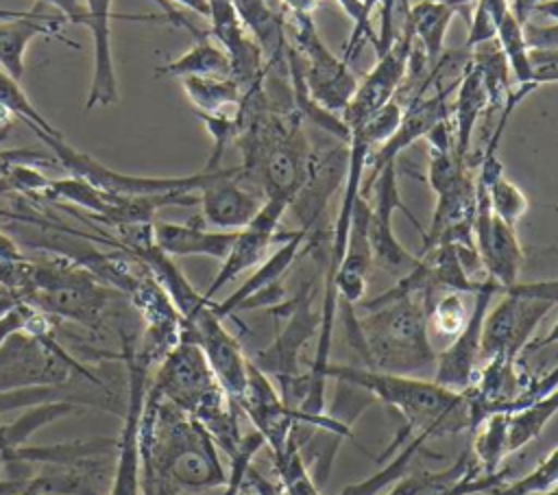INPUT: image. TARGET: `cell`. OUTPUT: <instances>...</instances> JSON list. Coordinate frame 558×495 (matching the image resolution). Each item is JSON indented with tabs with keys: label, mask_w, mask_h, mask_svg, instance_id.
Segmentation results:
<instances>
[{
	"label": "cell",
	"mask_w": 558,
	"mask_h": 495,
	"mask_svg": "<svg viewBox=\"0 0 558 495\" xmlns=\"http://www.w3.org/2000/svg\"><path fill=\"white\" fill-rule=\"evenodd\" d=\"M137 440L144 495L209 491L229 482L211 434L148 386Z\"/></svg>",
	"instance_id": "obj_1"
},
{
	"label": "cell",
	"mask_w": 558,
	"mask_h": 495,
	"mask_svg": "<svg viewBox=\"0 0 558 495\" xmlns=\"http://www.w3.org/2000/svg\"><path fill=\"white\" fill-rule=\"evenodd\" d=\"M351 307L344 312L347 336L368 369L414 377L436 369L438 351L429 342L427 307L421 297L388 301L368 310L364 318L353 316Z\"/></svg>",
	"instance_id": "obj_2"
},
{
	"label": "cell",
	"mask_w": 558,
	"mask_h": 495,
	"mask_svg": "<svg viewBox=\"0 0 558 495\" xmlns=\"http://www.w3.org/2000/svg\"><path fill=\"white\" fill-rule=\"evenodd\" d=\"M323 377L360 388L397 410L414 434L445 436L469 430V408L462 393L449 390L434 379L384 373L368 366L327 364Z\"/></svg>",
	"instance_id": "obj_3"
},
{
	"label": "cell",
	"mask_w": 558,
	"mask_h": 495,
	"mask_svg": "<svg viewBox=\"0 0 558 495\" xmlns=\"http://www.w3.org/2000/svg\"><path fill=\"white\" fill-rule=\"evenodd\" d=\"M113 290L89 268L68 257L33 262V275L20 301L46 316L74 321L96 331L111 303Z\"/></svg>",
	"instance_id": "obj_4"
},
{
	"label": "cell",
	"mask_w": 558,
	"mask_h": 495,
	"mask_svg": "<svg viewBox=\"0 0 558 495\" xmlns=\"http://www.w3.org/2000/svg\"><path fill=\"white\" fill-rule=\"evenodd\" d=\"M35 135L52 150L54 161H59L70 177H76L92 188L116 194V196H153V194H198L201 188L211 179L214 170H203L190 177H133L116 172L94 157L76 150L65 144L61 133H46L41 129H33Z\"/></svg>",
	"instance_id": "obj_5"
},
{
	"label": "cell",
	"mask_w": 558,
	"mask_h": 495,
	"mask_svg": "<svg viewBox=\"0 0 558 495\" xmlns=\"http://www.w3.org/2000/svg\"><path fill=\"white\" fill-rule=\"evenodd\" d=\"M312 299L314 279L305 281L299 294L288 303L286 327L277 334L275 342L251 360L264 375H275L279 379L281 397L296 410L305 399L310 384V375H299V351L320 327V312L312 310Z\"/></svg>",
	"instance_id": "obj_6"
},
{
	"label": "cell",
	"mask_w": 558,
	"mask_h": 495,
	"mask_svg": "<svg viewBox=\"0 0 558 495\" xmlns=\"http://www.w3.org/2000/svg\"><path fill=\"white\" fill-rule=\"evenodd\" d=\"M292 50L299 57L305 89L325 111L340 116L357 89V79L349 63L336 57L318 37L312 15H290Z\"/></svg>",
	"instance_id": "obj_7"
},
{
	"label": "cell",
	"mask_w": 558,
	"mask_h": 495,
	"mask_svg": "<svg viewBox=\"0 0 558 495\" xmlns=\"http://www.w3.org/2000/svg\"><path fill=\"white\" fill-rule=\"evenodd\" d=\"M501 301L488 307L482 327V364L493 358L519 360L532 342V334L551 312L554 303L523 292L517 283L504 288Z\"/></svg>",
	"instance_id": "obj_8"
},
{
	"label": "cell",
	"mask_w": 558,
	"mask_h": 495,
	"mask_svg": "<svg viewBox=\"0 0 558 495\" xmlns=\"http://www.w3.org/2000/svg\"><path fill=\"white\" fill-rule=\"evenodd\" d=\"M362 196H366L371 203L368 238L373 249V264L399 277L405 275L418 262V257L410 255L403 249V244L397 240L392 231L395 209H401L405 216H410V220L421 233H423V227L414 218V214L401 203L399 185H397V161H388L377 172H373L368 181L362 183Z\"/></svg>",
	"instance_id": "obj_9"
},
{
	"label": "cell",
	"mask_w": 558,
	"mask_h": 495,
	"mask_svg": "<svg viewBox=\"0 0 558 495\" xmlns=\"http://www.w3.org/2000/svg\"><path fill=\"white\" fill-rule=\"evenodd\" d=\"M122 358L126 364V403L122 432L118 436L113 473L109 480L107 495H144L142 493V475H140V416L144 408L146 386H148V369L150 364L140 358L137 349L131 340L124 342Z\"/></svg>",
	"instance_id": "obj_10"
},
{
	"label": "cell",
	"mask_w": 558,
	"mask_h": 495,
	"mask_svg": "<svg viewBox=\"0 0 558 495\" xmlns=\"http://www.w3.org/2000/svg\"><path fill=\"white\" fill-rule=\"evenodd\" d=\"M181 340H190L201 347L220 386L238 403L248 386V358L244 355L238 338L214 312V301L198 310L190 321H183Z\"/></svg>",
	"instance_id": "obj_11"
},
{
	"label": "cell",
	"mask_w": 558,
	"mask_h": 495,
	"mask_svg": "<svg viewBox=\"0 0 558 495\" xmlns=\"http://www.w3.org/2000/svg\"><path fill=\"white\" fill-rule=\"evenodd\" d=\"M501 288L484 277L480 288L473 292V307L469 314L466 325L462 331L436 355V369H434V382L462 393L469 388L482 366V327L484 316L490 307V301L495 294H499Z\"/></svg>",
	"instance_id": "obj_12"
},
{
	"label": "cell",
	"mask_w": 558,
	"mask_h": 495,
	"mask_svg": "<svg viewBox=\"0 0 558 495\" xmlns=\"http://www.w3.org/2000/svg\"><path fill=\"white\" fill-rule=\"evenodd\" d=\"M475 218H473V244L482 262V270L501 290L519 281L523 266V249L512 225L497 218L490 209L486 188L475 179Z\"/></svg>",
	"instance_id": "obj_13"
},
{
	"label": "cell",
	"mask_w": 558,
	"mask_h": 495,
	"mask_svg": "<svg viewBox=\"0 0 558 495\" xmlns=\"http://www.w3.org/2000/svg\"><path fill=\"white\" fill-rule=\"evenodd\" d=\"M238 408L251 419L255 432L264 438V445L270 447L272 458L281 456L288 447L296 423L316 425L310 416L301 410L286 403L281 393L275 390L268 375H264L251 360H248V386L244 397L238 401Z\"/></svg>",
	"instance_id": "obj_14"
},
{
	"label": "cell",
	"mask_w": 558,
	"mask_h": 495,
	"mask_svg": "<svg viewBox=\"0 0 558 495\" xmlns=\"http://www.w3.org/2000/svg\"><path fill=\"white\" fill-rule=\"evenodd\" d=\"M412 50V31H408L401 39H397L386 52L379 55L375 68L357 83L353 98L347 109L340 113V120L351 131L360 129L377 109L390 102L408 74V61Z\"/></svg>",
	"instance_id": "obj_15"
},
{
	"label": "cell",
	"mask_w": 558,
	"mask_h": 495,
	"mask_svg": "<svg viewBox=\"0 0 558 495\" xmlns=\"http://www.w3.org/2000/svg\"><path fill=\"white\" fill-rule=\"evenodd\" d=\"M288 209H290V205L283 201H277V198L264 201V205L259 207L255 218L244 229L238 231L233 246H231L229 255L222 259L218 275L214 277L209 288L203 292V297L207 301H211L216 297V292L222 290L227 283H231L238 275H242L248 268L259 266L268 257L270 244L286 236V233H277V227Z\"/></svg>",
	"instance_id": "obj_16"
},
{
	"label": "cell",
	"mask_w": 558,
	"mask_h": 495,
	"mask_svg": "<svg viewBox=\"0 0 558 495\" xmlns=\"http://www.w3.org/2000/svg\"><path fill=\"white\" fill-rule=\"evenodd\" d=\"M347 164H349V144L344 148L336 146L320 155L312 153L310 157L305 181L290 203V209L301 222V231L307 236L310 244L320 233V220L331 196L344 183Z\"/></svg>",
	"instance_id": "obj_17"
},
{
	"label": "cell",
	"mask_w": 558,
	"mask_h": 495,
	"mask_svg": "<svg viewBox=\"0 0 558 495\" xmlns=\"http://www.w3.org/2000/svg\"><path fill=\"white\" fill-rule=\"evenodd\" d=\"M198 205L205 225L218 231H240L255 218L264 196L242 183L240 166H233L214 170L198 192Z\"/></svg>",
	"instance_id": "obj_18"
},
{
	"label": "cell",
	"mask_w": 558,
	"mask_h": 495,
	"mask_svg": "<svg viewBox=\"0 0 558 495\" xmlns=\"http://www.w3.org/2000/svg\"><path fill=\"white\" fill-rule=\"evenodd\" d=\"M305 242H307V236L301 229L288 233L281 240L279 249L272 255H268L233 294H229L220 303H214V312L220 318H227L240 310L277 305L283 294L281 277L292 266V262L296 259V255Z\"/></svg>",
	"instance_id": "obj_19"
},
{
	"label": "cell",
	"mask_w": 558,
	"mask_h": 495,
	"mask_svg": "<svg viewBox=\"0 0 558 495\" xmlns=\"http://www.w3.org/2000/svg\"><path fill=\"white\" fill-rule=\"evenodd\" d=\"M111 4L113 0H85V17L83 24L92 31L94 37V74L92 87L87 94L85 109L109 107L118 102V76L111 55Z\"/></svg>",
	"instance_id": "obj_20"
},
{
	"label": "cell",
	"mask_w": 558,
	"mask_h": 495,
	"mask_svg": "<svg viewBox=\"0 0 558 495\" xmlns=\"http://www.w3.org/2000/svg\"><path fill=\"white\" fill-rule=\"evenodd\" d=\"M449 92L451 89L427 92V94L410 100L403 107V118H401L397 131L377 148L375 157H366V166H371V174L377 172L384 164L397 161L399 155L410 144L425 137L440 120H445L449 116V107H447Z\"/></svg>",
	"instance_id": "obj_21"
},
{
	"label": "cell",
	"mask_w": 558,
	"mask_h": 495,
	"mask_svg": "<svg viewBox=\"0 0 558 495\" xmlns=\"http://www.w3.org/2000/svg\"><path fill=\"white\" fill-rule=\"evenodd\" d=\"M41 4L44 2L20 17L0 22V68L7 70L15 81H20L24 74V55L35 37L54 35L57 39L76 46L59 35V26L65 22V17L59 11H41Z\"/></svg>",
	"instance_id": "obj_22"
},
{
	"label": "cell",
	"mask_w": 558,
	"mask_h": 495,
	"mask_svg": "<svg viewBox=\"0 0 558 495\" xmlns=\"http://www.w3.org/2000/svg\"><path fill=\"white\" fill-rule=\"evenodd\" d=\"M155 244L170 257L185 255H207L225 259L233 246L238 231L205 229L203 218L190 222H153Z\"/></svg>",
	"instance_id": "obj_23"
},
{
	"label": "cell",
	"mask_w": 558,
	"mask_h": 495,
	"mask_svg": "<svg viewBox=\"0 0 558 495\" xmlns=\"http://www.w3.org/2000/svg\"><path fill=\"white\" fill-rule=\"evenodd\" d=\"M244 31L255 39L266 65H279L288 57L286 15L266 0H233Z\"/></svg>",
	"instance_id": "obj_24"
},
{
	"label": "cell",
	"mask_w": 558,
	"mask_h": 495,
	"mask_svg": "<svg viewBox=\"0 0 558 495\" xmlns=\"http://www.w3.org/2000/svg\"><path fill=\"white\" fill-rule=\"evenodd\" d=\"M488 109H490V94H488L484 74L471 59L466 72L462 74V79L458 83V96H456V105H453V113H451L456 153L460 159L466 161L477 120Z\"/></svg>",
	"instance_id": "obj_25"
},
{
	"label": "cell",
	"mask_w": 558,
	"mask_h": 495,
	"mask_svg": "<svg viewBox=\"0 0 558 495\" xmlns=\"http://www.w3.org/2000/svg\"><path fill=\"white\" fill-rule=\"evenodd\" d=\"M453 9L434 0H421L410 7V31L414 44L425 52L434 70L445 52V35L453 20Z\"/></svg>",
	"instance_id": "obj_26"
},
{
	"label": "cell",
	"mask_w": 558,
	"mask_h": 495,
	"mask_svg": "<svg viewBox=\"0 0 558 495\" xmlns=\"http://www.w3.org/2000/svg\"><path fill=\"white\" fill-rule=\"evenodd\" d=\"M231 74V61L227 50L211 41V33L196 39V44L177 57L174 61L157 68L155 76H229Z\"/></svg>",
	"instance_id": "obj_27"
},
{
	"label": "cell",
	"mask_w": 558,
	"mask_h": 495,
	"mask_svg": "<svg viewBox=\"0 0 558 495\" xmlns=\"http://www.w3.org/2000/svg\"><path fill=\"white\" fill-rule=\"evenodd\" d=\"M183 92L198 113H220L238 107L244 89L231 76H183Z\"/></svg>",
	"instance_id": "obj_28"
},
{
	"label": "cell",
	"mask_w": 558,
	"mask_h": 495,
	"mask_svg": "<svg viewBox=\"0 0 558 495\" xmlns=\"http://www.w3.org/2000/svg\"><path fill=\"white\" fill-rule=\"evenodd\" d=\"M523 24L525 22L510 9L497 26L495 41H497L499 50L504 52L506 63L510 68V74L517 79V85H534L532 83V65H530V50L532 48L527 46Z\"/></svg>",
	"instance_id": "obj_29"
},
{
	"label": "cell",
	"mask_w": 558,
	"mask_h": 495,
	"mask_svg": "<svg viewBox=\"0 0 558 495\" xmlns=\"http://www.w3.org/2000/svg\"><path fill=\"white\" fill-rule=\"evenodd\" d=\"M508 416L506 412L493 414L473 432V454L482 475H495L508 454Z\"/></svg>",
	"instance_id": "obj_30"
},
{
	"label": "cell",
	"mask_w": 558,
	"mask_h": 495,
	"mask_svg": "<svg viewBox=\"0 0 558 495\" xmlns=\"http://www.w3.org/2000/svg\"><path fill=\"white\" fill-rule=\"evenodd\" d=\"M477 179V177H475ZM480 181V179H477ZM486 192H488V201H490V209L497 218H501L504 222L508 225H517L525 214H527V207H530V201L527 196L523 194V190L512 183L504 172L499 177H495L493 181L484 183L480 181Z\"/></svg>",
	"instance_id": "obj_31"
},
{
	"label": "cell",
	"mask_w": 558,
	"mask_h": 495,
	"mask_svg": "<svg viewBox=\"0 0 558 495\" xmlns=\"http://www.w3.org/2000/svg\"><path fill=\"white\" fill-rule=\"evenodd\" d=\"M554 491H558V447L543 458L534 471L497 486L490 495H547Z\"/></svg>",
	"instance_id": "obj_32"
},
{
	"label": "cell",
	"mask_w": 558,
	"mask_h": 495,
	"mask_svg": "<svg viewBox=\"0 0 558 495\" xmlns=\"http://www.w3.org/2000/svg\"><path fill=\"white\" fill-rule=\"evenodd\" d=\"M469 314H471V310L466 312L462 292H447L438 301H432V305L427 310V323L440 336L449 338V342H451L466 325Z\"/></svg>",
	"instance_id": "obj_33"
},
{
	"label": "cell",
	"mask_w": 558,
	"mask_h": 495,
	"mask_svg": "<svg viewBox=\"0 0 558 495\" xmlns=\"http://www.w3.org/2000/svg\"><path fill=\"white\" fill-rule=\"evenodd\" d=\"M0 105L13 111L17 118H22L31 129H41L46 133H59L28 100L24 89L20 87V81H15L7 70L0 68Z\"/></svg>",
	"instance_id": "obj_34"
},
{
	"label": "cell",
	"mask_w": 558,
	"mask_h": 495,
	"mask_svg": "<svg viewBox=\"0 0 558 495\" xmlns=\"http://www.w3.org/2000/svg\"><path fill=\"white\" fill-rule=\"evenodd\" d=\"M475 11L471 17V28L466 37V48H477L482 44H488L497 35V26L501 17L512 9L508 0H475Z\"/></svg>",
	"instance_id": "obj_35"
},
{
	"label": "cell",
	"mask_w": 558,
	"mask_h": 495,
	"mask_svg": "<svg viewBox=\"0 0 558 495\" xmlns=\"http://www.w3.org/2000/svg\"><path fill=\"white\" fill-rule=\"evenodd\" d=\"M401 118H403V105L392 98L381 109H377L360 129L351 133H360L371 146H381L397 131Z\"/></svg>",
	"instance_id": "obj_36"
},
{
	"label": "cell",
	"mask_w": 558,
	"mask_h": 495,
	"mask_svg": "<svg viewBox=\"0 0 558 495\" xmlns=\"http://www.w3.org/2000/svg\"><path fill=\"white\" fill-rule=\"evenodd\" d=\"M532 83H558V48H532L530 50Z\"/></svg>",
	"instance_id": "obj_37"
},
{
	"label": "cell",
	"mask_w": 558,
	"mask_h": 495,
	"mask_svg": "<svg viewBox=\"0 0 558 495\" xmlns=\"http://www.w3.org/2000/svg\"><path fill=\"white\" fill-rule=\"evenodd\" d=\"M523 31L530 48H558V22H551L547 26L523 24Z\"/></svg>",
	"instance_id": "obj_38"
},
{
	"label": "cell",
	"mask_w": 558,
	"mask_h": 495,
	"mask_svg": "<svg viewBox=\"0 0 558 495\" xmlns=\"http://www.w3.org/2000/svg\"><path fill=\"white\" fill-rule=\"evenodd\" d=\"M283 15H312L320 0H279Z\"/></svg>",
	"instance_id": "obj_39"
},
{
	"label": "cell",
	"mask_w": 558,
	"mask_h": 495,
	"mask_svg": "<svg viewBox=\"0 0 558 495\" xmlns=\"http://www.w3.org/2000/svg\"><path fill=\"white\" fill-rule=\"evenodd\" d=\"M0 257H4V259H20V257H24L20 253L17 244L9 236H4L2 231H0Z\"/></svg>",
	"instance_id": "obj_40"
},
{
	"label": "cell",
	"mask_w": 558,
	"mask_h": 495,
	"mask_svg": "<svg viewBox=\"0 0 558 495\" xmlns=\"http://www.w3.org/2000/svg\"><path fill=\"white\" fill-rule=\"evenodd\" d=\"M530 13H538V15H545L554 22H558V0H541L538 4H534L530 9Z\"/></svg>",
	"instance_id": "obj_41"
},
{
	"label": "cell",
	"mask_w": 558,
	"mask_h": 495,
	"mask_svg": "<svg viewBox=\"0 0 558 495\" xmlns=\"http://www.w3.org/2000/svg\"><path fill=\"white\" fill-rule=\"evenodd\" d=\"M558 342V321L554 323V327L541 338V340H534V342H530L527 345V349H532V351H536V349H543V347H549V345H556Z\"/></svg>",
	"instance_id": "obj_42"
},
{
	"label": "cell",
	"mask_w": 558,
	"mask_h": 495,
	"mask_svg": "<svg viewBox=\"0 0 558 495\" xmlns=\"http://www.w3.org/2000/svg\"><path fill=\"white\" fill-rule=\"evenodd\" d=\"M172 2H179V4H183L185 9H190V11H194V13L203 15V17L209 15V4H207V0H172Z\"/></svg>",
	"instance_id": "obj_43"
},
{
	"label": "cell",
	"mask_w": 558,
	"mask_h": 495,
	"mask_svg": "<svg viewBox=\"0 0 558 495\" xmlns=\"http://www.w3.org/2000/svg\"><path fill=\"white\" fill-rule=\"evenodd\" d=\"M538 2H541V0H517V2H514V7H512V11H514L523 22H525V15H527V13H530V9H532L534 4H538Z\"/></svg>",
	"instance_id": "obj_44"
},
{
	"label": "cell",
	"mask_w": 558,
	"mask_h": 495,
	"mask_svg": "<svg viewBox=\"0 0 558 495\" xmlns=\"http://www.w3.org/2000/svg\"><path fill=\"white\" fill-rule=\"evenodd\" d=\"M434 2H440V4H445V7H451V9L456 11V9H460V7H466V4H471V2H475V0H434Z\"/></svg>",
	"instance_id": "obj_45"
},
{
	"label": "cell",
	"mask_w": 558,
	"mask_h": 495,
	"mask_svg": "<svg viewBox=\"0 0 558 495\" xmlns=\"http://www.w3.org/2000/svg\"><path fill=\"white\" fill-rule=\"evenodd\" d=\"M266 2H268L272 9H277L279 13H283V11H281V2H279V0H266Z\"/></svg>",
	"instance_id": "obj_46"
},
{
	"label": "cell",
	"mask_w": 558,
	"mask_h": 495,
	"mask_svg": "<svg viewBox=\"0 0 558 495\" xmlns=\"http://www.w3.org/2000/svg\"><path fill=\"white\" fill-rule=\"evenodd\" d=\"M2 292H7V290H2V288H0V294H2Z\"/></svg>",
	"instance_id": "obj_47"
},
{
	"label": "cell",
	"mask_w": 558,
	"mask_h": 495,
	"mask_svg": "<svg viewBox=\"0 0 558 495\" xmlns=\"http://www.w3.org/2000/svg\"><path fill=\"white\" fill-rule=\"evenodd\" d=\"M0 467H2V456H0Z\"/></svg>",
	"instance_id": "obj_48"
}]
</instances>
